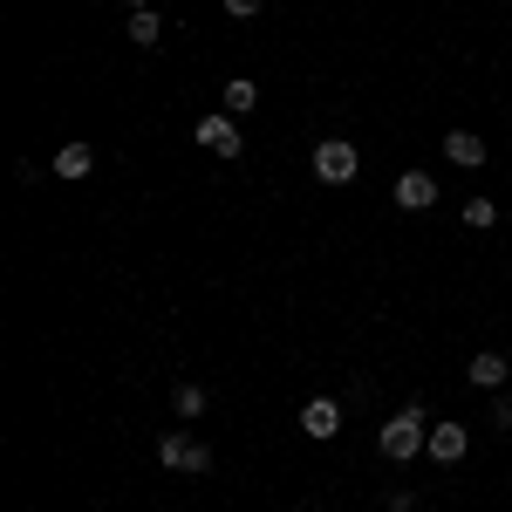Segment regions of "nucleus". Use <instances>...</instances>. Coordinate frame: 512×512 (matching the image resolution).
I'll list each match as a JSON object with an SVG mask.
<instances>
[{
	"instance_id": "9",
	"label": "nucleus",
	"mask_w": 512,
	"mask_h": 512,
	"mask_svg": "<svg viewBox=\"0 0 512 512\" xmlns=\"http://www.w3.org/2000/svg\"><path fill=\"white\" fill-rule=\"evenodd\" d=\"M465 376H472V390H499V383H506V355L478 349V355H472V369H465Z\"/></svg>"
},
{
	"instance_id": "16",
	"label": "nucleus",
	"mask_w": 512,
	"mask_h": 512,
	"mask_svg": "<svg viewBox=\"0 0 512 512\" xmlns=\"http://www.w3.org/2000/svg\"><path fill=\"white\" fill-rule=\"evenodd\" d=\"M226 14H239V21H253V14H260V0H226Z\"/></svg>"
},
{
	"instance_id": "17",
	"label": "nucleus",
	"mask_w": 512,
	"mask_h": 512,
	"mask_svg": "<svg viewBox=\"0 0 512 512\" xmlns=\"http://www.w3.org/2000/svg\"><path fill=\"white\" fill-rule=\"evenodd\" d=\"M130 7H151V0H130Z\"/></svg>"
},
{
	"instance_id": "2",
	"label": "nucleus",
	"mask_w": 512,
	"mask_h": 512,
	"mask_svg": "<svg viewBox=\"0 0 512 512\" xmlns=\"http://www.w3.org/2000/svg\"><path fill=\"white\" fill-rule=\"evenodd\" d=\"M355 164H362V158H355L349 137H328V144H315V178H321V185H349Z\"/></svg>"
},
{
	"instance_id": "18",
	"label": "nucleus",
	"mask_w": 512,
	"mask_h": 512,
	"mask_svg": "<svg viewBox=\"0 0 512 512\" xmlns=\"http://www.w3.org/2000/svg\"><path fill=\"white\" fill-rule=\"evenodd\" d=\"M294 512H301V506H294Z\"/></svg>"
},
{
	"instance_id": "13",
	"label": "nucleus",
	"mask_w": 512,
	"mask_h": 512,
	"mask_svg": "<svg viewBox=\"0 0 512 512\" xmlns=\"http://www.w3.org/2000/svg\"><path fill=\"white\" fill-rule=\"evenodd\" d=\"M492 219H499V205H492V198H465V226H472V233H485Z\"/></svg>"
},
{
	"instance_id": "8",
	"label": "nucleus",
	"mask_w": 512,
	"mask_h": 512,
	"mask_svg": "<svg viewBox=\"0 0 512 512\" xmlns=\"http://www.w3.org/2000/svg\"><path fill=\"white\" fill-rule=\"evenodd\" d=\"M444 158H451V164H465V171H472V164H485L492 151H485V137H472V130H451V137H444Z\"/></svg>"
},
{
	"instance_id": "14",
	"label": "nucleus",
	"mask_w": 512,
	"mask_h": 512,
	"mask_svg": "<svg viewBox=\"0 0 512 512\" xmlns=\"http://www.w3.org/2000/svg\"><path fill=\"white\" fill-rule=\"evenodd\" d=\"M171 403H178V417H198V410H205V390H198V383H178Z\"/></svg>"
},
{
	"instance_id": "11",
	"label": "nucleus",
	"mask_w": 512,
	"mask_h": 512,
	"mask_svg": "<svg viewBox=\"0 0 512 512\" xmlns=\"http://www.w3.org/2000/svg\"><path fill=\"white\" fill-rule=\"evenodd\" d=\"M246 110H260V89H253L246 76H233L226 82V117H246Z\"/></svg>"
},
{
	"instance_id": "7",
	"label": "nucleus",
	"mask_w": 512,
	"mask_h": 512,
	"mask_svg": "<svg viewBox=\"0 0 512 512\" xmlns=\"http://www.w3.org/2000/svg\"><path fill=\"white\" fill-rule=\"evenodd\" d=\"M465 444H472L465 424H431V458H437V465H458V458H465Z\"/></svg>"
},
{
	"instance_id": "5",
	"label": "nucleus",
	"mask_w": 512,
	"mask_h": 512,
	"mask_svg": "<svg viewBox=\"0 0 512 512\" xmlns=\"http://www.w3.org/2000/svg\"><path fill=\"white\" fill-rule=\"evenodd\" d=\"M164 465H171V472H212V451H205L198 437L171 431V437H164Z\"/></svg>"
},
{
	"instance_id": "10",
	"label": "nucleus",
	"mask_w": 512,
	"mask_h": 512,
	"mask_svg": "<svg viewBox=\"0 0 512 512\" xmlns=\"http://www.w3.org/2000/svg\"><path fill=\"white\" fill-rule=\"evenodd\" d=\"M55 171H62V178H89V171H96V151H89V144H62V151H55Z\"/></svg>"
},
{
	"instance_id": "4",
	"label": "nucleus",
	"mask_w": 512,
	"mask_h": 512,
	"mask_svg": "<svg viewBox=\"0 0 512 512\" xmlns=\"http://www.w3.org/2000/svg\"><path fill=\"white\" fill-rule=\"evenodd\" d=\"M301 431L315 437V444H328V437L342 431V403H335V396H308V403H301Z\"/></svg>"
},
{
	"instance_id": "3",
	"label": "nucleus",
	"mask_w": 512,
	"mask_h": 512,
	"mask_svg": "<svg viewBox=\"0 0 512 512\" xmlns=\"http://www.w3.org/2000/svg\"><path fill=\"white\" fill-rule=\"evenodd\" d=\"M198 151H212V158H239V123L226 110H205L198 117Z\"/></svg>"
},
{
	"instance_id": "15",
	"label": "nucleus",
	"mask_w": 512,
	"mask_h": 512,
	"mask_svg": "<svg viewBox=\"0 0 512 512\" xmlns=\"http://www.w3.org/2000/svg\"><path fill=\"white\" fill-rule=\"evenodd\" d=\"M492 424H499V431H512V396H499V403H492Z\"/></svg>"
},
{
	"instance_id": "12",
	"label": "nucleus",
	"mask_w": 512,
	"mask_h": 512,
	"mask_svg": "<svg viewBox=\"0 0 512 512\" xmlns=\"http://www.w3.org/2000/svg\"><path fill=\"white\" fill-rule=\"evenodd\" d=\"M130 41H137V48H158V41H164V28H158V14H151V7H137V14H130Z\"/></svg>"
},
{
	"instance_id": "1",
	"label": "nucleus",
	"mask_w": 512,
	"mask_h": 512,
	"mask_svg": "<svg viewBox=\"0 0 512 512\" xmlns=\"http://www.w3.org/2000/svg\"><path fill=\"white\" fill-rule=\"evenodd\" d=\"M424 444H431V431H424V410H396L390 424H383V458H396V465H403V458H417Z\"/></svg>"
},
{
	"instance_id": "6",
	"label": "nucleus",
	"mask_w": 512,
	"mask_h": 512,
	"mask_svg": "<svg viewBox=\"0 0 512 512\" xmlns=\"http://www.w3.org/2000/svg\"><path fill=\"white\" fill-rule=\"evenodd\" d=\"M396 205H403V212H431L437 205V178L431 171H403V178H396Z\"/></svg>"
}]
</instances>
